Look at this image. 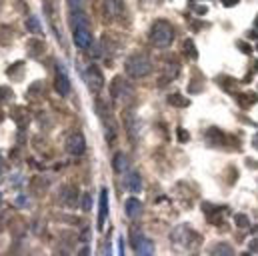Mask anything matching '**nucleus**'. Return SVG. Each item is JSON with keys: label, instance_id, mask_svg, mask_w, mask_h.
Listing matches in <instances>:
<instances>
[{"label": "nucleus", "instance_id": "1", "mask_svg": "<svg viewBox=\"0 0 258 256\" xmlns=\"http://www.w3.org/2000/svg\"><path fill=\"white\" fill-rule=\"evenodd\" d=\"M72 38H74V44L80 48V50H90L92 46V30H90V22L86 20L84 14H74L72 18Z\"/></svg>", "mask_w": 258, "mask_h": 256}, {"label": "nucleus", "instance_id": "2", "mask_svg": "<svg viewBox=\"0 0 258 256\" xmlns=\"http://www.w3.org/2000/svg\"><path fill=\"white\" fill-rule=\"evenodd\" d=\"M124 70L128 76H132V78H144L152 72V62L146 54H132V56H128L126 62H124Z\"/></svg>", "mask_w": 258, "mask_h": 256}, {"label": "nucleus", "instance_id": "3", "mask_svg": "<svg viewBox=\"0 0 258 256\" xmlns=\"http://www.w3.org/2000/svg\"><path fill=\"white\" fill-rule=\"evenodd\" d=\"M174 40V28L168 20H156L150 28V42L156 48H168Z\"/></svg>", "mask_w": 258, "mask_h": 256}, {"label": "nucleus", "instance_id": "4", "mask_svg": "<svg viewBox=\"0 0 258 256\" xmlns=\"http://www.w3.org/2000/svg\"><path fill=\"white\" fill-rule=\"evenodd\" d=\"M86 150V140L80 132H72L68 138H66V152L72 154V156H82Z\"/></svg>", "mask_w": 258, "mask_h": 256}, {"label": "nucleus", "instance_id": "5", "mask_svg": "<svg viewBox=\"0 0 258 256\" xmlns=\"http://www.w3.org/2000/svg\"><path fill=\"white\" fill-rule=\"evenodd\" d=\"M124 126H126V134L130 136L132 140H136L138 138V134H140V118L132 112V110H126L124 112Z\"/></svg>", "mask_w": 258, "mask_h": 256}, {"label": "nucleus", "instance_id": "6", "mask_svg": "<svg viewBox=\"0 0 258 256\" xmlns=\"http://www.w3.org/2000/svg\"><path fill=\"white\" fill-rule=\"evenodd\" d=\"M110 96H112L114 100H118V102H124L126 98L132 96V88L128 86L122 78H114V82H112V86H110Z\"/></svg>", "mask_w": 258, "mask_h": 256}, {"label": "nucleus", "instance_id": "7", "mask_svg": "<svg viewBox=\"0 0 258 256\" xmlns=\"http://www.w3.org/2000/svg\"><path fill=\"white\" fill-rule=\"evenodd\" d=\"M86 84H88V88L94 92V94H98L100 90H102V86H104V78H102V72H100V68L98 66H88V70H86Z\"/></svg>", "mask_w": 258, "mask_h": 256}, {"label": "nucleus", "instance_id": "8", "mask_svg": "<svg viewBox=\"0 0 258 256\" xmlns=\"http://www.w3.org/2000/svg\"><path fill=\"white\" fill-rule=\"evenodd\" d=\"M54 88L60 96H68L70 94V78L66 74V70L62 66L56 68V78H54Z\"/></svg>", "mask_w": 258, "mask_h": 256}, {"label": "nucleus", "instance_id": "9", "mask_svg": "<svg viewBox=\"0 0 258 256\" xmlns=\"http://www.w3.org/2000/svg\"><path fill=\"white\" fill-rule=\"evenodd\" d=\"M78 200H80V194H78V190H76L74 184H64V186L60 188V202H62L64 206L72 208V206H76Z\"/></svg>", "mask_w": 258, "mask_h": 256}, {"label": "nucleus", "instance_id": "10", "mask_svg": "<svg viewBox=\"0 0 258 256\" xmlns=\"http://www.w3.org/2000/svg\"><path fill=\"white\" fill-rule=\"evenodd\" d=\"M132 246H134V252H136L138 256H150V254L154 252L152 242H150L146 236L136 234V232H134V238H132Z\"/></svg>", "mask_w": 258, "mask_h": 256}, {"label": "nucleus", "instance_id": "11", "mask_svg": "<svg viewBox=\"0 0 258 256\" xmlns=\"http://www.w3.org/2000/svg\"><path fill=\"white\" fill-rule=\"evenodd\" d=\"M124 12L122 0H104V16L106 18H118Z\"/></svg>", "mask_w": 258, "mask_h": 256}, {"label": "nucleus", "instance_id": "12", "mask_svg": "<svg viewBox=\"0 0 258 256\" xmlns=\"http://www.w3.org/2000/svg\"><path fill=\"white\" fill-rule=\"evenodd\" d=\"M164 74L160 76V80H158V84H168L176 74H178V70H180V64H178V60L176 58H170L166 64H164Z\"/></svg>", "mask_w": 258, "mask_h": 256}, {"label": "nucleus", "instance_id": "13", "mask_svg": "<svg viewBox=\"0 0 258 256\" xmlns=\"http://www.w3.org/2000/svg\"><path fill=\"white\" fill-rule=\"evenodd\" d=\"M124 212H126V216L128 218H136V216H140V212H142V202L138 200V198H128L126 202H124Z\"/></svg>", "mask_w": 258, "mask_h": 256}, {"label": "nucleus", "instance_id": "14", "mask_svg": "<svg viewBox=\"0 0 258 256\" xmlns=\"http://www.w3.org/2000/svg\"><path fill=\"white\" fill-rule=\"evenodd\" d=\"M100 214H98V228L102 230L104 228V222H106V214H108V190L102 188L100 190Z\"/></svg>", "mask_w": 258, "mask_h": 256}, {"label": "nucleus", "instance_id": "15", "mask_svg": "<svg viewBox=\"0 0 258 256\" xmlns=\"http://www.w3.org/2000/svg\"><path fill=\"white\" fill-rule=\"evenodd\" d=\"M12 118H14V122L18 124L20 130H24V128L28 126V122H30V114H28L26 108H22V106H18V108L12 110Z\"/></svg>", "mask_w": 258, "mask_h": 256}, {"label": "nucleus", "instance_id": "16", "mask_svg": "<svg viewBox=\"0 0 258 256\" xmlns=\"http://www.w3.org/2000/svg\"><path fill=\"white\" fill-rule=\"evenodd\" d=\"M126 186L130 192H140L142 190V176L138 172H130L126 178Z\"/></svg>", "mask_w": 258, "mask_h": 256}, {"label": "nucleus", "instance_id": "17", "mask_svg": "<svg viewBox=\"0 0 258 256\" xmlns=\"http://www.w3.org/2000/svg\"><path fill=\"white\" fill-rule=\"evenodd\" d=\"M26 28H28V32H32V34H36V36L42 34V24H40V20H38L36 16H28Z\"/></svg>", "mask_w": 258, "mask_h": 256}, {"label": "nucleus", "instance_id": "18", "mask_svg": "<svg viewBox=\"0 0 258 256\" xmlns=\"http://www.w3.org/2000/svg\"><path fill=\"white\" fill-rule=\"evenodd\" d=\"M112 166H114V170H116V172H124V170L128 168V160H126V156H124L122 152H118V154L114 156V160H112Z\"/></svg>", "mask_w": 258, "mask_h": 256}, {"label": "nucleus", "instance_id": "19", "mask_svg": "<svg viewBox=\"0 0 258 256\" xmlns=\"http://www.w3.org/2000/svg\"><path fill=\"white\" fill-rule=\"evenodd\" d=\"M80 208L84 212H88L92 208V194L90 192H82V196H80Z\"/></svg>", "mask_w": 258, "mask_h": 256}, {"label": "nucleus", "instance_id": "20", "mask_svg": "<svg viewBox=\"0 0 258 256\" xmlns=\"http://www.w3.org/2000/svg\"><path fill=\"white\" fill-rule=\"evenodd\" d=\"M212 254H228V256H232L234 250H232L228 244H216V246L212 248Z\"/></svg>", "mask_w": 258, "mask_h": 256}, {"label": "nucleus", "instance_id": "21", "mask_svg": "<svg viewBox=\"0 0 258 256\" xmlns=\"http://www.w3.org/2000/svg\"><path fill=\"white\" fill-rule=\"evenodd\" d=\"M168 102H170L172 106H188V100L182 98V94H172V96L168 98Z\"/></svg>", "mask_w": 258, "mask_h": 256}, {"label": "nucleus", "instance_id": "22", "mask_svg": "<svg viewBox=\"0 0 258 256\" xmlns=\"http://www.w3.org/2000/svg\"><path fill=\"white\" fill-rule=\"evenodd\" d=\"M42 42H38V40H32L30 44H28V48H30V54H34V56H40L42 54Z\"/></svg>", "mask_w": 258, "mask_h": 256}, {"label": "nucleus", "instance_id": "23", "mask_svg": "<svg viewBox=\"0 0 258 256\" xmlns=\"http://www.w3.org/2000/svg\"><path fill=\"white\" fill-rule=\"evenodd\" d=\"M12 98V90L8 86H0V102H8Z\"/></svg>", "mask_w": 258, "mask_h": 256}, {"label": "nucleus", "instance_id": "24", "mask_svg": "<svg viewBox=\"0 0 258 256\" xmlns=\"http://www.w3.org/2000/svg\"><path fill=\"white\" fill-rule=\"evenodd\" d=\"M184 48H186V54H188V56H192V58H196V56H198V52H196V48H194V42H192V40H186V42H184Z\"/></svg>", "mask_w": 258, "mask_h": 256}, {"label": "nucleus", "instance_id": "25", "mask_svg": "<svg viewBox=\"0 0 258 256\" xmlns=\"http://www.w3.org/2000/svg\"><path fill=\"white\" fill-rule=\"evenodd\" d=\"M84 2H86V0H68V6H70L74 12H78V10H82Z\"/></svg>", "mask_w": 258, "mask_h": 256}, {"label": "nucleus", "instance_id": "26", "mask_svg": "<svg viewBox=\"0 0 258 256\" xmlns=\"http://www.w3.org/2000/svg\"><path fill=\"white\" fill-rule=\"evenodd\" d=\"M236 224H238V228H246L248 226V218L244 214H238L236 216Z\"/></svg>", "mask_w": 258, "mask_h": 256}, {"label": "nucleus", "instance_id": "27", "mask_svg": "<svg viewBox=\"0 0 258 256\" xmlns=\"http://www.w3.org/2000/svg\"><path fill=\"white\" fill-rule=\"evenodd\" d=\"M222 4L230 8V6H236V4H238V0H222Z\"/></svg>", "mask_w": 258, "mask_h": 256}, {"label": "nucleus", "instance_id": "28", "mask_svg": "<svg viewBox=\"0 0 258 256\" xmlns=\"http://www.w3.org/2000/svg\"><path fill=\"white\" fill-rule=\"evenodd\" d=\"M178 134H180V140H186V138H188V136H186V132H184V130H180V132H178Z\"/></svg>", "mask_w": 258, "mask_h": 256}, {"label": "nucleus", "instance_id": "29", "mask_svg": "<svg viewBox=\"0 0 258 256\" xmlns=\"http://www.w3.org/2000/svg\"><path fill=\"white\" fill-rule=\"evenodd\" d=\"M2 118H4V114H2V110H0V122H2Z\"/></svg>", "mask_w": 258, "mask_h": 256}]
</instances>
